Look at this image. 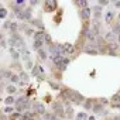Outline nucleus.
Wrapping results in <instances>:
<instances>
[{
	"label": "nucleus",
	"mask_w": 120,
	"mask_h": 120,
	"mask_svg": "<svg viewBox=\"0 0 120 120\" xmlns=\"http://www.w3.org/2000/svg\"><path fill=\"white\" fill-rule=\"evenodd\" d=\"M69 98H71V102H75V103H82L83 102V96L79 95L76 90H69Z\"/></svg>",
	"instance_id": "nucleus-1"
},
{
	"label": "nucleus",
	"mask_w": 120,
	"mask_h": 120,
	"mask_svg": "<svg viewBox=\"0 0 120 120\" xmlns=\"http://www.w3.org/2000/svg\"><path fill=\"white\" fill-rule=\"evenodd\" d=\"M19 19L21 20H31V9H23L20 14H17Z\"/></svg>",
	"instance_id": "nucleus-2"
},
{
	"label": "nucleus",
	"mask_w": 120,
	"mask_h": 120,
	"mask_svg": "<svg viewBox=\"0 0 120 120\" xmlns=\"http://www.w3.org/2000/svg\"><path fill=\"white\" fill-rule=\"evenodd\" d=\"M90 11H92V10H90L89 7H86V9H82V10H81V17H82L83 20H88V19L90 17Z\"/></svg>",
	"instance_id": "nucleus-3"
},
{
	"label": "nucleus",
	"mask_w": 120,
	"mask_h": 120,
	"mask_svg": "<svg viewBox=\"0 0 120 120\" xmlns=\"http://www.w3.org/2000/svg\"><path fill=\"white\" fill-rule=\"evenodd\" d=\"M92 110L96 112V113H100V114H105V113H106V112L103 110V107H102V103H95L93 107H92Z\"/></svg>",
	"instance_id": "nucleus-4"
},
{
	"label": "nucleus",
	"mask_w": 120,
	"mask_h": 120,
	"mask_svg": "<svg viewBox=\"0 0 120 120\" xmlns=\"http://www.w3.org/2000/svg\"><path fill=\"white\" fill-rule=\"evenodd\" d=\"M62 47H64V52L65 54H74V51H75V48H74L72 44H64Z\"/></svg>",
	"instance_id": "nucleus-5"
},
{
	"label": "nucleus",
	"mask_w": 120,
	"mask_h": 120,
	"mask_svg": "<svg viewBox=\"0 0 120 120\" xmlns=\"http://www.w3.org/2000/svg\"><path fill=\"white\" fill-rule=\"evenodd\" d=\"M45 10H48V11H52L55 7H56V3L55 2H45Z\"/></svg>",
	"instance_id": "nucleus-6"
},
{
	"label": "nucleus",
	"mask_w": 120,
	"mask_h": 120,
	"mask_svg": "<svg viewBox=\"0 0 120 120\" xmlns=\"http://www.w3.org/2000/svg\"><path fill=\"white\" fill-rule=\"evenodd\" d=\"M35 112H38L40 114H45V107H44V105H41V103H37L35 105Z\"/></svg>",
	"instance_id": "nucleus-7"
},
{
	"label": "nucleus",
	"mask_w": 120,
	"mask_h": 120,
	"mask_svg": "<svg viewBox=\"0 0 120 120\" xmlns=\"http://www.w3.org/2000/svg\"><path fill=\"white\" fill-rule=\"evenodd\" d=\"M42 68L40 67V65H37V67H34V69H33V75L34 76H37V75H42Z\"/></svg>",
	"instance_id": "nucleus-8"
},
{
	"label": "nucleus",
	"mask_w": 120,
	"mask_h": 120,
	"mask_svg": "<svg viewBox=\"0 0 120 120\" xmlns=\"http://www.w3.org/2000/svg\"><path fill=\"white\" fill-rule=\"evenodd\" d=\"M54 109H55V112L59 113V114L64 113V109H62V105H61V103H54Z\"/></svg>",
	"instance_id": "nucleus-9"
},
{
	"label": "nucleus",
	"mask_w": 120,
	"mask_h": 120,
	"mask_svg": "<svg viewBox=\"0 0 120 120\" xmlns=\"http://www.w3.org/2000/svg\"><path fill=\"white\" fill-rule=\"evenodd\" d=\"M96 35H98V34H96L93 30H90V31H88V35H86V37H88V40H89V41H95Z\"/></svg>",
	"instance_id": "nucleus-10"
},
{
	"label": "nucleus",
	"mask_w": 120,
	"mask_h": 120,
	"mask_svg": "<svg viewBox=\"0 0 120 120\" xmlns=\"http://www.w3.org/2000/svg\"><path fill=\"white\" fill-rule=\"evenodd\" d=\"M42 44H44V41H41V40H35V41H34V49L40 51L41 47H42Z\"/></svg>",
	"instance_id": "nucleus-11"
},
{
	"label": "nucleus",
	"mask_w": 120,
	"mask_h": 120,
	"mask_svg": "<svg viewBox=\"0 0 120 120\" xmlns=\"http://www.w3.org/2000/svg\"><path fill=\"white\" fill-rule=\"evenodd\" d=\"M113 16H114L113 11H107V13H106V17H105V21H106V23H110V20L113 19Z\"/></svg>",
	"instance_id": "nucleus-12"
},
{
	"label": "nucleus",
	"mask_w": 120,
	"mask_h": 120,
	"mask_svg": "<svg viewBox=\"0 0 120 120\" xmlns=\"http://www.w3.org/2000/svg\"><path fill=\"white\" fill-rule=\"evenodd\" d=\"M38 55H40V58H41V59H47V51H45V49H42V48H41V49L38 51Z\"/></svg>",
	"instance_id": "nucleus-13"
},
{
	"label": "nucleus",
	"mask_w": 120,
	"mask_h": 120,
	"mask_svg": "<svg viewBox=\"0 0 120 120\" xmlns=\"http://www.w3.org/2000/svg\"><path fill=\"white\" fill-rule=\"evenodd\" d=\"M6 90H7V92H9V93H10V95H13V93H14V92H16V90H17V89H16V86H14V85H9V86H7V89H6Z\"/></svg>",
	"instance_id": "nucleus-14"
},
{
	"label": "nucleus",
	"mask_w": 120,
	"mask_h": 120,
	"mask_svg": "<svg viewBox=\"0 0 120 120\" xmlns=\"http://www.w3.org/2000/svg\"><path fill=\"white\" fill-rule=\"evenodd\" d=\"M6 16H7V10H6L4 7H2V9H0V19L3 20V19H4Z\"/></svg>",
	"instance_id": "nucleus-15"
},
{
	"label": "nucleus",
	"mask_w": 120,
	"mask_h": 120,
	"mask_svg": "<svg viewBox=\"0 0 120 120\" xmlns=\"http://www.w3.org/2000/svg\"><path fill=\"white\" fill-rule=\"evenodd\" d=\"M33 24H34V26H37V27H38V28H41V30L44 28V26L41 24V20H33Z\"/></svg>",
	"instance_id": "nucleus-16"
},
{
	"label": "nucleus",
	"mask_w": 120,
	"mask_h": 120,
	"mask_svg": "<svg viewBox=\"0 0 120 120\" xmlns=\"http://www.w3.org/2000/svg\"><path fill=\"white\" fill-rule=\"evenodd\" d=\"M13 103H16V100H14V98H13V96L6 98V105H13Z\"/></svg>",
	"instance_id": "nucleus-17"
},
{
	"label": "nucleus",
	"mask_w": 120,
	"mask_h": 120,
	"mask_svg": "<svg viewBox=\"0 0 120 120\" xmlns=\"http://www.w3.org/2000/svg\"><path fill=\"white\" fill-rule=\"evenodd\" d=\"M88 119V116H86V113H83V112H81V113H78V120H86Z\"/></svg>",
	"instance_id": "nucleus-18"
},
{
	"label": "nucleus",
	"mask_w": 120,
	"mask_h": 120,
	"mask_svg": "<svg viewBox=\"0 0 120 120\" xmlns=\"http://www.w3.org/2000/svg\"><path fill=\"white\" fill-rule=\"evenodd\" d=\"M114 38H116V37H114L113 33H107V34H106V40H107V41H113Z\"/></svg>",
	"instance_id": "nucleus-19"
},
{
	"label": "nucleus",
	"mask_w": 120,
	"mask_h": 120,
	"mask_svg": "<svg viewBox=\"0 0 120 120\" xmlns=\"http://www.w3.org/2000/svg\"><path fill=\"white\" fill-rule=\"evenodd\" d=\"M10 52H11V55H13V58H14V59H19V52H17L14 48H11V49H10Z\"/></svg>",
	"instance_id": "nucleus-20"
},
{
	"label": "nucleus",
	"mask_w": 120,
	"mask_h": 120,
	"mask_svg": "<svg viewBox=\"0 0 120 120\" xmlns=\"http://www.w3.org/2000/svg\"><path fill=\"white\" fill-rule=\"evenodd\" d=\"M90 102H92V100H86V102L83 103V106H85V109H92V107H93V105H92Z\"/></svg>",
	"instance_id": "nucleus-21"
},
{
	"label": "nucleus",
	"mask_w": 120,
	"mask_h": 120,
	"mask_svg": "<svg viewBox=\"0 0 120 120\" xmlns=\"http://www.w3.org/2000/svg\"><path fill=\"white\" fill-rule=\"evenodd\" d=\"M44 120H54V114H51V113H45V114H44Z\"/></svg>",
	"instance_id": "nucleus-22"
},
{
	"label": "nucleus",
	"mask_w": 120,
	"mask_h": 120,
	"mask_svg": "<svg viewBox=\"0 0 120 120\" xmlns=\"http://www.w3.org/2000/svg\"><path fill=\"white\" fill-rule=\"evenodd\" d=\"M76 4L81 6L82 9H86V7H88V2H76Z\"/></svg>",
	"instance_id": "nucleus-23"
},
{
	"label": "nucleus",
	"mask_w": 120,
	"mask_h": 120,
	"mask_svg": "<svg viewBox=\"0 0 120 120\" xmlns=\"http://www.w3.org/2000/svg\"><path fill=\"white\" fill-rule=\"evenodd\" d=\"M67 116H68V117H72V116H74V110H72V107H67Z\"/></svg>",
	"instance_id": "nucleus-24"
},
{
	"label": "nucleus",
	"mask_w": 120,
	"mask_h": 120,
	"mask_svg": "<svg viewBox=\"0 0 120 120\" xmlns=\"http://www.w3.org/2000/svg\"><path fill=\"white\" fill-rule=\"evenodd\" d=\"M9 27L14 31V30H17V23H14V21H10V24H9Z\"/></svg>",
	"instance_id": "nucleus-25"
},
{
	"label": "nucleus",
	"mask_w": 120,
	"mask_h": 120,
	"mask_svg": "<svg viewBox=\"0 0 120 120\" xmlns=\"http://www.w3.org/2000/svg\"><path fill=\"white\" fill-rule=\"evenodd\" d=\"M44 41H47V42H51V35L45 33V35H44Z\"/></svg>",
	"instance_id": "nucleus-26"
},
{
	"label": "nucleus",
	"mask_w": 120,
	"mask_h": 120,
	"mask_svg": "<svg viewBox=\"0 0 120 120\" xmlns=\"http://www.w3.org/2000/svg\"><path fill=\"white\" fill-rule=\"evenodd\" d=\"M10 81H11L13 83H16V82H19V76H17V75H13V76L10 78Z\"/></svg>",
	"instance_id": "nucleus-27"
},
{
	"label": "nucleus",
	"mask_w": 120,
	"mask_h": 120,
	"mask_svg": "<svg viewBox=\"0 0 120 120\" xmlns=\"http://www.w3.org/2000/svg\"><path fill=\"white\" fill-rule=\"evenodd\" d=\"M20 78L24 79V81H27V74H26V72H21V74H20Z\"/></svg>",
	"instance_id": "nucleus-28"
},
{
	"label": "nucleus",
	"mask_w": 120,
	"mask_h": 120,
	"mask_svg": "<svg viewBox=\"0 0 120 120\" xmlns=\"http://www.w3.org/2000/svg\"><path fill=\"white\" fill-rule=\"evenodd\" d=\"M107 3H109L107 0H100V2H99V4H100V6H106Z\"/></svg>",
	"instance_id": "nucleus-29"
},
{
	"label": "nucleus",
	"mask_w": 120,
	"mask_h": 120,
	"mask_svg": "<svg viewBox=\"0 0 120 120\" xmlns=\"http://www.w3.org/2000/svg\"><path fill=\"white\" fill-rule=\"evenodd\" d=\"M86 52H88V54H98L96 49H86Z\"/></svg>",
	"instance_id": "nucleus-30"
},
{
	"label": "nucleus",
	"mask_w": 120,
	"mask_h": 120,
	"mask_svg": "<svg viewBox=\"0 0 120 120\" xmlns=\"http://www.w3.org/2000/svg\"><path fill=\"white\" fill-rule=\"evenodd\" d=\"M26 64H27V67H28V68H31V67H33V62H31V61H27Z\"/></svg>",
	"instance_id": "nucleus-31"
},
{
	"label": "nucleus",
	"mask_w": 120,
	"mask_h": 120,
	"mask_svg": "<svg viewBox=\"0 0 120 120\" xmlns=\"http://www.w3.org/2000/svg\"><path fill=\"white\" fill-rule=\"evenodd\" d=\"M2 47H6V41H4L3 38H2Z\"/></svg>",
	"instance_id": "nucleus-32"
},
{
	"label": "nucleus",
	"mask_w": 120,
	"mask_h": 120,
	"mask_svg": "<svg viewBox=\"0 0 120 120\" xmlns=\"http://www.w3.org/2000/svg\"><path fill=\"white\" fill-rule=\"evenodd\" d=\"M11 110H13L11 107H6V109H4V112H11Z\"/></svg>",
	"instance_id": "nucleus-33"
},
{
	"label": "nucleus",
	"mask_w": 120,
	"mask_h": 120,
	"mask_svg": "<svg viewBox=\"0 0 120 120\" xmlns=\"http://www.w3.org/2000/svg\"><path fill=\"white\" fill-rule=\"evenodd\" d=\"M19 116H20V114H19V113H14V114H13V119H17V117H19Z\"/></svg>",
	"instance_id": "nucleus-34"
},
{
	"label": "nucleus",
	"mask_w": 120,
	"mask_h": 120,
	"mask_svg": "<svg viewBox=\"0 0 120 120\" xmlns=\"http://www.w3.org/2000/svg\"><path fill=\"white\" fill-rule=\"evenodd\" d=\"M88 120H96V117H95V116H90V117H89Z\"/></svg>",
	"instance_id": "nucleus-35"
},
{
	"label": "nucleus",
	"mask_w": 120,
	"mask_h": 120,
	"mask_svg": "<svg viewBox=\"0 0 120 120\" xmlns=\"http://www.w3.org/2000/svg\"><path fill=\"white\" fill-rule=\"evenodd\" d=\"M114 6H116V7H120V2H117V3H114Z\"/></svg>",
	"instance_id": "nucleus-36"
},
{
	"label": "nucleus",
	"mask_w": 120,
	"mask_h": 120,
	"mask_svg": "<svg viewBox=\"0 0 120 120\" xmlns=\"http://www.w3.org/2000/svg\"><path fill=\"white\" fill-rule=\"evenodd\" d=\"M119 41H120V33H119Z\"/></svg>",
	"instance_id": "nucleus-37"
},
{
	"label": "nucleus",
	"mask_w": 120,
	"mask_h": 120,
	"mask_svg": "<svg viewBox=\"0 0 120 120\" xmlns=\"http://www.w3.org/2000/svg\"><path fill=\"white\" fill-rule=\"evenodd\" d=\"M119 20H120V14H119Z\"/></svg>",
	"instance_id": "nucleus-38"
},
{
	"label": "nucleus",
	"mask_w": 120,
	"mask_h": 120,
	"mask_svg": "<svg viewBox=\"0 0 120 120\" xmlns=\"http://www.w3.org/2000/svg\"><path fill=\"white\" fill-rule=\"evenodd\" d=\"M30 120H34V119H30Z\"/></svg>",
	"instance_id": "nucleus-39"
}]
</instances>
